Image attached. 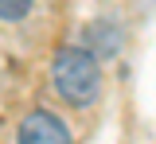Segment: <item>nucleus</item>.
I'll return each instance as SVG.
<instances>
[{
	"instance_id": "3",
	"label": "nucleus",
	"mask_w": 156,
	"mask_h": 144,
	"mask_svg": "<svg viewBox=\"0 0 156 144\" xmlns=\"http://www.w3.org/2000/svg\"><path fill=\"white\" fill-rule=\"evenodd\" d=\"M31 8V0H0V20H20Z\"/></svg>"
},
{
	"instance_id": "2",
	"label": "nucleus",
	"mask_w": 156,
	"mask_h": 144,
	"mask_svg": "<svg viewBox=\"0 0 156 144\" xmlns=\"http://www.w3.org/2000/svg\"><path fill=\"white\" fill-rule=\"evenodd\" d=\"M20 144H70V136H66V129H62L58 117L31 113L23 121V129H20Z\"/></svg>"
},
{
	"instance_id": "1",
	"label": "nucleus",
	"mask_w": 156,
	"mask_h": 144,
	"mask_svg": "<svg viewBox=\"0 0 156 144\" xmlns=\"http://www.w3.org/2000/svg\"><path fill=\"white\" fill-rule=\"evenodd\" d=\"M55 86L70 105H90L98 98V86H101L94 55L78 51V47H62L55 55Z\"/></svg>"
}]
</instances>
